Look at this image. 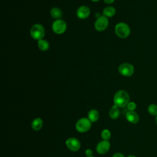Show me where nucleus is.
<instances>
[{
    "instance_id": "f257e3e1",
    "label": "nucleus",
    "mask_w": 157,
    "mask_h": 157,
    "mask_svg": "<svg viewBox=\"0 0 157 157\" xmlns=\"http://www.w3.org/2000/svg\"><path fill=\"white\" fill-rule=\"evenodd\" d=\"M113 102L118 107H125L129 102V96L124 90H119L114 95Z\"/></svg>"
},
{
    "instance_id": "f03ea898",
    "label": "nucleus",
    "mask_w": 157,
    "mask_h": 157,
    "mask_svg": "<svg viewBox=\"0 0 157 157\" xmlns=\"http://www.w3.org/2000/svg\"><path fill=\"white\" fill-rule=\"evenodd\" d=\"M115 32L118 37L124 39L129 36L130 34V28L126 23L120 22L116 25Z\"/></svg>"
},
{
    "instance_id": "7ed1b4c3",
    "label": "nucleus",
    "mask_w": 157,
    "mask_h": 157,
    "mask_svg": "<svg viewBox=\"0 0 157 157\" xmlns=\"http://www.w3.org/2000/svg\"><path fill=\"white\" fill-rule=\"evenodd\" d=\"M30 34L34 39L39 40L42 39L45 36V29L42 25L35 24L31 27Z\"/></svg>"
},
{
    "instance_id": "20e7f679",
    "label": "nucleus",
    "mask_w": 157,
    "mask_h": 157,
    "mask_svg": "<svg viewBox=\"0 0 157 157\" xmlns=\"http://www.w3.org/2000/svg\"><path fill=\"white\" fill-rule=\"evenodd\" d=\"M91 123L88 118H81L76 123L75 129L79 132H85L90 129Z\"/></svg>"
},
{
    "instance_id": "39448f33",
    "label": "nucleus",
    "mask_w": 157,
    "mask_h": 157,
    "mask_svg": "<svg viewBox=\"0 0 157 157\" xmlns=\"http://www.w3.org/2000/svg\"><path fill=\"white\" fill-rule=\"evenodd\" d=\"M134 71V66L130 63H124L120 64L118 67V72L123 76L130 77L133 74Z\"/></svg>"
},
{
    "instance_id": "423d86ee",
    "label": "nucleus",
    "mask_w": 157,
    "mask_h": 157,
    "mask_svg": "<svg viewBox=\"0 0 157 157\" xmlns=\"http://www.w3.org/2000/svg\"><path fill=\"white\" fill-rule=\"evenodd\" d=\"M52 28L53 31L55 33L57 34H61L66 31L67 25L64 21L58 19L53 23Z\"/></svg>"
},
{
    "instance_id": "0eeeda50",
    "label": "nucleus",
    "mask_w": 157,
    "mask_h": 157,
    "mask_svg": "<svg viewBox=\"0 0 157 157\" xmlns=\"http://www.w3.org/2000/svg\"><path fill=\"white\" fill-rule=\"evenodd\" d=\"M109 25V20L107 17L101 15L95 21L94 27L98 31H102L105 30Z\"/></svg>"
},
{
    "instance_id": "6e6552de",
    "label": "nucleus",
    "mask_w": 157,
    "mask_h": 157,
    "mask_svg": "<svg viewBox=\"0 0 157 157\" xmlns=\"http://www.w3.org/2000/svg\"><path fill=\"white\" fill-rule=\"evenodd\" d=\"M66 145L72 151H78L81 146L80 141L75 137H70L66 141Z\"/></svg>"
},
{
    "instance_id": "1a4fd4ad",
    "label": "nucleus",
    "mask_w": 157,
    "mask_h": 157,
    "mask_svg": "<svg viewBox=\"0 0 157 157\" xmlns=\"http://www.w3.org/2000/svg\"><path fill=\"white\" fill-rule=\"evenodd\" d=\"M110 144L109 140H102L100 142H99L96 146V151L101 155L105 154L110 149Z\"/></svg>"
},
{
    "instance_id": "9d476101",
    "label": "nucleus",
    "mask_w": 157,
    "mask_h": 157,
    "mask_svg": "<svg viewBox=\"0 0 157 157\" xmlns=\"http://www.w3.org/2000/svg\"><path fill=\"white\" fill-rule=\"evenodd\" d=\"M90 13V10L86 6H82L77 10V15L80 19H85L88 17Z\"/></svg>"
},
{
    "instance_id": "9b49d317",
    "label": "nucleus",
    "mask_w": 157,
    "mask_h": 157,
    "mask_svg": "<svg viewBox=\"0 0 157 157\" xmlns=\"http://www.w3.org/2000/svg\"><path fill=\"white\" fill-rule=\"evenodd\" d=\"M126 120L131 123L136 124L139 120L138 114L134 111H129L126 113Z\"/></svg>"
},
{
    "instance_id": "f8f14e48",
    "label": "nucleus",
    "mask_w": 157,
    "mask_h": 157,
    "mask_svg": "<svg viewBox=\"0 0 157 157\" xmlns=\"http://www.w3.org/2000/svg\"><path fill=\"white\" fill-rule=\"evenodd\" d=\"M43 126V120L40 118H36L32 121L31 127L34 131L40 130Z\"/></svg>"
},
{
    "instance_id": "ddd939ff",
    "label": "nucleus",
    "mask_w": 157,
    "mask_h": 157,
    "mask_svg": "<svg viewBox=\"0 0 157 157\" xmlns=\"http://www.w3.org/2000/svg\"><path fill=\"white\" fill-rule=\"evenodd\" d=\"M120 115V110L118 109V107L116 105H113L110 111H109V116L111 119L115 120L118 118Z\"/></svg>"
},
{
    "instance_id": "4468645a",
    "label": "nucleus",
    "mask_w": 157,
    "mask_h": 157,
    "mask_svg": "<svg viewBox=\"0 0 157 157\" xmlns=\"http://www.w3.org/2000/svg\"><path fill=\"white\" fill-rule=\"evenodd\" d=\"M99 117V112L96 109H91L88 113V118L93 123L96 122Z\"/></svg>"
},
{
    "instance_id": "2eb2a0df",
    "label": "nucleus",
    "mask_w": 157,
    "mask_h": 157,
    "mask_svg": "<svg viewBox=\"0 0 157 157\" xmlns=\"http://www.w3.org/2000/svg\"><path fill=\"white\" fill-rule=\"evenodd\" d=\"M116 13L115 9L112 6L106 7L102 11L103 15L106 17H112Z\"/></svg>"
},
{
    "instance_id": "dca6fc26",
    "label": "nucleus",
    "mask_w": 157,
    "mask_h": 157,
    "mask_svg": "<svg viewBox=\"0 0 157 157\" xmlns=\"http://www.w3.org/2000/svg\"><path fill=\"white\" fill-rule=\"evenodd\" d=\"M37 46L38 48L41 50V51H46L49 48V44L47 42V40L45 39H40L38 40L37 42Z\"/></svg>"
},
{
    "instance_id": "f3484780",
    "label": "nucleus",
    "mask_w": 157,
    "mask_h": 157,
    "mask_svg": "<svg viewBox=\"0 0 157 157\" xmlns=\"http://www.w3.org/2000/svg\"><path fill=\"white\" fill-rule=\"evenodd\" d=\"M50 14H51V16L53 18H55L57 20L59 19L62 17V15H63L61 10L58 7L52 8L50 11Z\"/></svg>"
},
{
    "instance_id": "a211bd4d",
    "label": "nucleus",
    "mask_w": 157,
    "mask_h": 157,
    "mask_svg": "<svg viewBox=\"0 0 157 157\" xmlns=\"http://www.w3.org/2000/svg\"><path fill=\"white\" fill-rule=\"evenodd\" d=\"M101 138L103 139V140H108L110 137H111V133H110V131L107 129H104L101 134Z\"/></svg>"
},
{
    "instance_id": "6ab92c4d",
    "label": "nucleus",
    "mask_w": 157,
    "mask_h": 157,
    "mask_svg": "<svg viewBox=\"0 0 157 157\" xmlns=\"http://www.w3.org/2000/svg\"><path fill=\"white\" fill-rule=\"evenodd\" d=\"M148 112L151 115L157 116V105L155 104H150L148 107Z\"/></svg>"
},
{
    "instance_id": "aec40b11",
    "label": "nucleus",
    "mask_w": 157,
    "mask_h": 157,
    "mask_svg": "<svg viewBox=\"0 0 157 157\" xmlns=\"http://www.w3.org/2000/svg\"><path fill=\"white\" fill-rule=\"evenodd\" d=\"M127 108L129 111H134L136 109V104L134 102H129L127 105Z\"/></svg>"
},
{
    "instance_id": "412c9836",
    "label": "nucleus",
    "mask_w": 157,
    "mask_h": 157,
    "mask_svg": "<svg viewBox=\"0 0 157 157\" xmlns=\"http://www.w3.org/2000/svg\"><path fill=\"white\" fill-rule=\"evenodd\" d=\"M85 155H86V156H93V151L90 149H87L85 150Z\"/></svg>"
},
{
    "instance_id": "4be33fe9",
    "label": "nucleus",
    "mask_w": 157,
    "mask_h": 157,
    "mask_svg": "<svg viewBox=\"0 0 157 157\" xmlns=\"http://www.w3.org/2000/svg\"><path fill=\"white\" fill-rule=\"evenodd\" d=\"M112 157H124V156L120 153H116L112 156Z\"/></svg>"
},
{
    "instance_id": "5701e85b",
    "label": "nucleus",
    "mask_w": 157,
    "mask_h": 157,
    "mask_svg": "<svg viewBox=\"0 0 157 157\" xmlns=\"http://www.w3.org/2000/svg\"><path fill=\"white\" fill-rule=\"evenodd\" d=\"M107 4H112L114 2L115 0H103Z\"/></svg>"
},
{
    "instance_id": "b1692460",
    "label": "nucleus",
    "mask_w": 157,
    "mask_h": 157,
    "mask_svg": "<svg viewBox=\"0 0 157 157\" xmlns=\"http://www.w3.org/2000/svg\"><path fill=\"white\" fill-rule=\"evenodd\" d=\"M127 157H136V156H134V155H129V156H128Z\"/></svg>"
},
{
    "instance_id": "393cba45",
    "label": "nucleus",
    "mask_w": 157,
    "mask_h": 157,
    "mask_svg": "<svg viewBox=\"0 0 157 157\" xmlns=\"http://www.w3.org/2000/svg\"><path fill=\"white\" fill-rule=\"evenodd\" d=\"M91 1H94V2H97V1H100V0H91Z\"/></svg>"
},
{
    "instance_id": "a878e982",
    "label": "nucleus",
    "mask_w": 157,
    "mask_h": 157,
    "mask_svg": "<svg viewBox=\"0 0 157 157\" xmlns=\"http://www.w3.org/2000/svg\"><path fill=\"white\" fill-rule=\"evenodd\" d=\"M156 124H157V116L156 117Z\"/></svg>"
},
{
    "instance_id": "bb28decb",
    "label": "nucleus",
    "mask_w": 157,
    "mask_h": 157,
    "mask_svg": "<svg viewBox=\"0 0 157 157\" xmlns=\"http://www.w3.org/2000/svg\"><path fill=\"white\" fill-rule=\"evenodd\" d=\"M86 157H94L93 156H86Z\"/></svg>"
}]
</instances>
